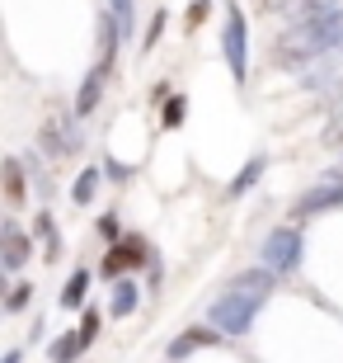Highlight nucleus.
Listing matches in <instances>:
<instances>
[{
  "label": "nucleus",
  "instance_id": "obj_1",
  "mask_svg": "<svg viewBox=\"0 0 343 363\" xmlns=\"http://www.w3.org/2000/svg\"><path fill=\"white\" fill-rule=\"evenodd\" d=\"M273 288H277V274L264 269V264L236 274V279L226 283V293L207 307V325L221 330V335H250L254 316L264 311V302L273 297Z\"/></svg>",
  "mask_w": 343,
  "mask_h": 363
},
{
  "label": "nucleus",
  "instance_id": "obj_2",
  "mask_svg": "<svg viewBox=\"0 0 343 363\" xmlns=\"http://www.w3.org/2000/svg\"><path fill=\"white\" fill-rule=\"evenodd\" d=\"M221 57H226V67H231V76L245 85V76H250V28H245V10H240L236 0H226Z\"/></svg>",
  "mask_w": 343,
  "mask_h": 363
},
{
  "label": "nucleus",
  "instance_id": "obj_3",
  "mask_svg": "<svg viewBox=\"0 0 343 363\" xmlns=\"http://www.w3.org/2000/svg\"><path fill=\"white\" fill-rule=\"evenodd\" d=\"M301 255H306V241L296 227H277L264 236V245H259V259H264V269L273 274H296L301 269Z\"/></svg>",
  "mask_w": 343,
  "mask_h": 363
},
{
  "label": "nucleus",
  "instance_id": "obj_4",
  "mask_svg": "<svg viewBox=\"0 0 343 363\" xmlns=\"http://www.w3.org/2000/svg\"><path fill=\"white\" fill-rule=\"evenodd\" d=\"M146 259H156V255L146 250L141 236H122V241L104 255V269H99V274H104L108 283H118V279H127V269H132V264H146Z\"/></svg>",
  "mask_w": 343,
  "mask_h": 363
},
{
  "label": "nucleus",
  "instance_id": "obj_5",
  "mask_svg": "<svg viewBox=\"0 0 343 363\" xmlns=\"http://www.w3.org/2000/svg\"><path fill=\"white\" fill-rule=\"evenodd\" d=\"M334 208H343V179H330V184L306 189L301 199H296V208H291V222L315 217V213H334Z\"/></svg>",
  "mask_w": 343,
  "mask_h": 363
},
{
  "label": "nucleus",
  "instance_id": "obj_6",
  "mask_svg": "<svg viewBox=\"0 0 343 363\" xmlns=\"http://www.w3.org/2000/svg\"><path fill=\"white\" fill-rule=\"evenodd\" d=\"M108 71H113V52H104V62H99V67H90V76L80 81V94H76V113H80V118H85V113H94L99 94H104Z\"/></svg>",
  "mask_w": 343,
  "mask_h": 363
},
{
  "label": "nucleus",
  "instance_id": "obj_7",
  "mask_svg": "<svg viewBox=\"0 0 343 363\" xmlns=\"http://www.w3.org/2000/svg\"><path fill=\"white\" fill-rule=\"evenodd\" d=\"M24 259H28V236L14 222H5V231H0V264L14 274V269H24Z\"/></svg>",
  "mask_w": 343,
  "mask_h": 363
},
{
  "label": "nucleus",
  "instance_id": "obj_8",
  "mask_svg": "<svg viewBox=\"0 0 343 363\" xmlns=\"http://www.w3.org/2000/svg\"><path fill=\"white\" fill-rule=\"evenodd\" d=\"M216 340H221V330H211V325H193V330H184V335H174L170 359L179 363V359H188L193 350H207V345H216Z\"/></svg>",
  "mask_w": 343,
  "mask_h": 363
},
{
  "label": "nucleus",
  "instance_id": "obj_9",
  "mask_svg": "<svg viewBox=\"0 0 343 363\" xmlns=\"http://www.w3.org/2000/svg\"><path fill=\"white\" fill-rule=\"evenodd\" d=\"M132 311H136V283L118 279V283H113V293H108V316L118 321V316H132Z\"/></svg>",
  "mask_w": 343,
  "mask_h": 363
},
{
  "label": "nucleus",
  "instance_id": "obj_10",
  "mask_svg": "<svg viewBox=\"0 0 343 363\" xmlns=\"http://www.w3.org/2000/svg\"><path fill=\"white\" fill-rule=\"evenodd\" d=\"M85 345H90V340L80 335V330H66V335H57V340H52L47 359H52V363H76L80 354H85Z\"/></svg>",
  "mask_w": 343,
  "mask_h": 363
},
{
  "label": "nucleus",
  "instance_id": "obj_11",
  "mask_svg": "<svg viewBox=\"0 0 343 363\" xmlns=\"http://www.w3.org/2000/svg\"><path fill=\"white\" fill-rule=\"evenodd\" d=\"M5 199L10 208H24L28 194H24V161H5Z\"/></svg>",
  "mask_w": 343,
  "mask_h": 363
},
{
  "label": "nucleus",
  "instance_id": "obj_12",
  "mask_svg": "<svg viewBox=\"0 0 343 363\" xmlns=\"http://www.w3.org/2000/svg\"><path fill=\"white\" fill-rule=\"evenodd\" d=\"M85 297H90V274L76 269V274L66 279V288H62V307L76 311V307H85Z\"/></svg>",
  "mask_w": 343,
  "mask_h": 363
},
{
  "label": "nucleus",
  "instance_id": "obj_13",
  "mask_svg": "<svg viewBox=\"0 0 343 363\" xmlns=\"http://www.w3.org/2000/svg\"><path fill=\"white\" fill-rule=\"evenodd\" d=\"M264 170H268V156H250V161H245V170L236 175V184H231V194H250V184L264 175Z\"/></svg>",
  "mask_w": 343,
  "mask_h": 363
},
{
  "label": "nucleus",
  "instance_id": "obj_14",
  "mask_svg": "<svg viewBox=\"0 0 343 363\" xmlns=\"http://www.w3.org/2000/svg\"><path fill=\"white\" fill-rule=\"evenodd\" d=\"M108 14H113V24H118V33L127 38L136 24V0H108Z\"/></svg>",
  "mask_w": 343,
  "mask_h": 363
},
{
  "label": "nucleus",
  "instance_id": "obj_15",
  "mask_svg": "<svg viewBox=\"0 0 343 363\" xmlns=\"http://www.w3.org/2000/svg\"><path fill=\"white\" fill-rule=\"evenodd\" d=\"M94 189H99V170L85 165V170L76 175V203H94Z\"/></svg>",
  "mask_w": 343,
  "mask_h": 363
},
{
  "label": "nucleus",
  "instance_id": "obj_16",
  "mask_svg": "<svg viewBox=\"0 0 343 363\" xmlns=\"http://www.w3.org/2000/svg\"><path fill=\"white\" fill-rule=\"evenodd\" d=\"M38 231H42V245H47V259H57L62 255V241H57V227L47 213H38Z\"/></svg>",
  "mask_w": 343,
  "mask_h": 363
},
{
  "label": "nucleus",
  "instance_id": "obj_17",
  "mask_svg": "<svg viewBox=\"0 0 343 363\" xmlns=\"http://www.w3.org/2000/svg\"><path fill=\"white\" fill-rule=\"evenodd\" d=\"M184 94H170V99H165V113H160V123H165V128H179V123H184Z\"/></svg>",
  "mask_w": 343,
  "mask_h": 363
},
{
  "label": "nucleus",
  "instance_id": "obj_18",
  "mask_svg": "<svg viewBox=\"0 0 343 363\" xmlns=\"http://www.w3.org/2000/svg\"><path fill=\"white\" fill-rule=\"evenodd\" d=\"M28 297H33V283H14L10 297H5V311H24V307H28Z\"/></svg>",
  "mask_w": 343,
  "mask_h": 363
},
{
  "label": "nucleus",
  "instance_id": "obj_19",
  "mask_svg": "<svg viewBox=\"0 0 343 363\" xmlns=\"http://www.w3.org/2000/svg\"><path fill=\"white\" fill-rule=\"evenodd\" d=\"M325 147H343V108H334L330 128H325Z\"/></svg>",
  "mask_w": 343,
  "mask_h": 363
},
{
  "label": "nucleus",
  "instance_id": "obj_20",
  "mask_svg": "<svg viewBox=\"0 0 343 363\" xmlns=\"http://www.w3.org/2000/svg\"><path fill=\"white\" fill-rule=\"evenodd\" d=\"M99 236H104V241H113V245L122 241V227H118V217H113V213L99 217Z\"/></svg>",
  "mask_w": 343,
  "mask_h": 363
},
{
  "label": "nucleus",
  "instance_id": "obj_21",
  "mask_svg": "<svg viewBox=\"0 0 343 363\" xmlns=\"http://www.w3.org/2000/svg\"><path fill=\"white\" fill-rule=\"evenodd\" d=\"M80 316H85V321H80V335H85V340H94V335H99V311H90V307H85Z\"/></svg>",
  "mask_w": 343,
  "mask_h": 363
},
{
  "label": "nucleus",
  "instance_id": "obj_22",
  "mask_svg": "<svg viewBox=\"0 0 343 363\" xmlns=\"http://www.w3.org/2000/svg\"><path fill=\"white\" fill-rule=\"evenodd\" d=\"M160 33H165V14H156V19H151V28H146V52H151V48H156V43H160Z\"/></svg>",
  "mask_w": 343,
  "mask_h": 363
},
{
  "label": "nucleus",
  "instance_id": "obj_23",
  "mask_svg": "<svg viewBox=\"0 0 343 363\" xmlns=\"http://www.w3.org/2000/svg\"><path fill=\"white\" fill-rule=\"evenodd\" d=\"M202 14H207V0H198V5L188 10V28H198V24H202Z\"/></svg>",
  "mask_w": 343,
  "mask_h": 363
},
{
  "label": "nucleus",
  "instance_id": "obj_24",
  "mask_svg": "<svg viewBox=\"0 0 343 363\" xmlns=\"http://www.w3.org/2000/svg\"><path fill=\"white\" fill-rule=\"evenodd\" d=\"M108 179H127V165H118V161H108V170H104Z\"/></svg>",
  "mask_w": 343,
  "mask_h": 363
},
{
  "label": "nucleus",
  "instance_id": "obj_25",
  "mask_svg": "<svg viewBox=\"0 0 343 363\" xmlns=\"http://www.w3.org/2000/svg\"><path fill=\"white\" fill-rule=\"evenodd\" d=\"M19 359H24V354H19V350H10V354H5V363H19Z\"/></svg>",
  "mask_w": 343,
  "mask_h": 363
},
{
  "label": "nucleus",
  "instance_id": "obj_26",
  "mask_svg": "<svg viewBox=\"0 0 343 363\" xmlns=\"http://www.w3.org/2000/svg\"><path fill=\"white\" fill-rule=\"evenodd\" d=\"M334 179H343V170H334Z\"/></svg>",
  "mask_w": 343,
  "mask_h": 363
}]
</instances>
